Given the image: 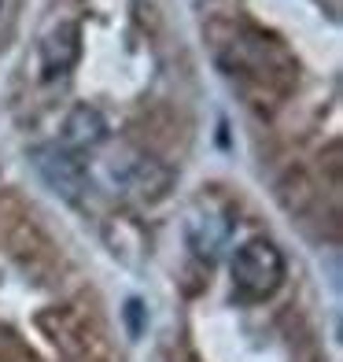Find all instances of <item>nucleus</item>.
I'll return each instance as SVG.
<instances>
[{
	"label": "nucleus",
	"instance_id": "1",
	"mask_svg": "<svg viewBox=\"0 0 343 362\" xmlns=\"http://www.w3.org/2000/svg\"><path fill=\"white\" fill-rule=\"evenodd\" d=\"M284 252L266 237L243 240L233 255V285L243 300H270L284 285Z\"/></svg>",
	"mask_w": 343,
	"mask_h": 362
},
{
	"label": "nucleus",
	"instance_id": "3",
	"mask_svg": "<svg viewBox=\"0 0 343 362\" xmlns=\"http://www.w3.org/2000/svg\"><path fill=\"white\" fill-rule=\"evenodd\" d=\"M107 137V122L104 115L89 107V104H78L67 119H63V134H59V148H67V152H89V148L104 144Z\"/></svg>",
	"mask_w": 343,
	"mask_h": 362
},
{
	"label": "nucleus",
	"instance_id": "2",
	"mask_svg": "<svg viewBox=\"0 0 343 362\" xmlns=\"http://www.w3.org/2000/svg\"><path fill=\"white\" fill-rule=\"evenodd\" d=\"M34 167L41 170V177L48 185L59 196H67V200H74V196L85 189V167H81V159L74 152H67V148H59V144H41L34 152Z\"/></svg>",
	"mask_w": 343,
	"mask_h": 362
},
{
	"label": "nucleus",
	"instance_id": "4",
	"mask_svg": "<svg viewBox=\"0 0 343 362\" xmlns=\"http://www.w3.org/2000/svg\"><path fill=\"white\" fill-rule=\"evenodd\" d=\"M78 26L74 23H59L52 34H48L41 41V63H44V71L48 74H67L74 67V59L81 52V45H78Z\"/></svg>",
	"mask_w": 343,
	"mask_h": 362
},
{
	"label": "nucleus",
	"instance_id": "5",
	"mask_svg": "<svg viewBox=\"0 0 343 362\" xmlns=\"http://www.w3.org/2000/svg\"><path fill=\"white\" fill-rule=\"evenodd\" d=\"M0 4H4V0H0Z\"/></svg>",
	"mask_w": 343,
	"mask_h": 362
}]
</instances>
